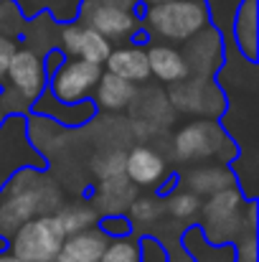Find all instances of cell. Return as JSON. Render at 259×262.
<instances>
[{
  "label": "cell",
  "instance_id": "obj_19",
  "mask_svg": "<svg viewBox=\"0 0 259 262\" xmlns=\"http://www.w3.org/2000/svg\"><path fill=\"white\" fill-rule=\"evenodd\" d=\"M196 36H198V41H193V46H191L193 67H198V74L206 77L221 64V38L208 26L203 31H198Z\"/></svg>",
  "mask_w": 259,
  "mask_h": 262
},
{
  "label": "cell",
  "instance_id": "obj_14",
  "mask_svg": "<svg viewBox=\"0 0 259 262\" xmlns=\"http://www.w3.org/2000/svg\"><path fill=\"white\" fill-rule=\"evenodd\" d=\"M135 196H137L135 183L125 173L107 176V178H99V186L94 191V206L102 214H122L132 204Z\"/></svg>",
  "mask_w": 259,
  "mask_h": 262
},
{
  "label": "cell",
  "instance_id": "obj_7",
  "mask_svg": "<svg viewBox=\"0 0 259 262\" xmlns=\"http://www.w3.org/2000/svg\"><path fill=\"white\" fill-rule=\"evenodd\" d=\"M102 77V64L86 61L79 56H72L69 61H61L49 74V92L61 102H79L91 94L94 84Z\"/></svg>",
  "mask_w": 259,
  "mask_h": 262
},
{
  "label": "cell",
  "instance_id": "obj_26",
  "mask_svg": "<svg viewBox=\"0 0 259 262\" xmlns=\"http://www.w3.org/2000/svg\"><path fill=\"white\" fill-rule=\"evenodd\" d=\"M94 171L99 178H107V176H117L125 173V153H107V156H99L94 161Z\"/></svg>",
  "mask_w": 259,
  "mask_h": 262
},
{
  "label": "cell",
  "instance_id": "obj_23",
  "mask_svg": "<svg viewBox=\"0 0 259 262\" xmlns=\"http://www.w3.org/2000/svg\"><path fill=\"white\" fill-rule=\"evenodd\" d=\"M166 209L173 219L183 222V219H191L193 214H198L201 209V196L193 193V191H173L166 201Z\"/></svg>",
  "mask_w": 259,
  "mask_h": 262
},
{
  "label": "cell",
  "instance_id": "obj_8",
  "mask_svg": "<svg viewBox=\"0 0 259 262\" xmlns=\"http://www.w3.org/2000/svg\"><path fill=\"white\" fill-rule=\"evenodd\" d=\"M79 13L86 26L99 31L104 38H127L137 28L135 10L112 0H82Z\"/></svg>",
  "mask_w": 259,
  "mask_h": 262
},
{
  "label": "cell",
  "instance_id": "obj_10",
  "mask_svg": "<svg viewBox=\"0 0 259 262\" xmlns=\"http://www.w3.org/2000/svg\"><path fill=\"white\" fill-rule=\"evenodd\" d=\"M61 46L69 56H79L94 64H104V59L109 56L112 46L109 38H104L99 31H94L91 26L82 23H64L61 26Z\"/></svg>",
  "mask_w": 259,
  "mask_h": 262
},
{
  "label": "cell",
  "instance_id": "obj_31",
  "mask_svg": "<svg viewBox=\"0 0 259 262\" xmlns=\"http://www.w3.org/2000/svg\"><path fill=\"white\" fill-rule=\"evenodd\" d=\"M145 5H155V3H168V0H143Z\"/></svg>",
  "mask_w": 259,
  "mask_h": 262
},
{
  "label": "cell",
  "instance_id": "obj_29",
  "mask_svg": "<svg viewBox=\"0 0 259 262\" xmlns=\"http://www.w3.org/2000/svg\"><path fill=\"white\" fill-rule=\"evenodd\" d=\"M15 49H18V46H15V38L0 33V82L5 79V72H8V64H10Z\"/></svg>",
  "mask_w": 259,
  "mask_h": 262
},
{
  "label": "cell",
  "instance_id": "obj_2",
  "mask_svg": "<svg viewBox=\"0 0 259 262\" xmlns=\"http://www.w3.org/2000/svg\"><path fill=\"white\" fill-rule=\"evenodd\" d=\"M211 20L206 0H168L148 5L145 23L155 36L168 41H191Z\"/></svg>",
  "mask_w": 259,
  "mask_h": 262
},
{
  "label": "cell",
  "instance_id": "obj_1",
  "mask_svg": "<svg viewBox=\"0 0 259 262\" xmlns=\"http://www.w3.org/2000/svg\"><path fill=\"white\" fill-rule=\"evenodd\" d=\"M10 193L0 204V237H10L26 219L36 214H51L54 206H59V191L36 173V168H20L8 178Z\"/></svg>",
  "mask_w": 259,
  "mask_h": 262
},
{
  "label": "cell",
  "instance_id": "obj_11",
  "mask_svg": "<svg viewBox=\"0 0 259 262\" xmlns=\"http://www.w3.org/2000/svg\"><path fill=\"white\" fill-rule=\"evenodd\" d=\"M33 115L56 120L61 125H84L97 115V104L91 99H79V102H61L51 92H41L33 99Z\"/></svg>",
  "mask_w": 259,
  "mask_h": 262
},
{
  "label": "cell",
  "instance_id": "obj_15",
  "mask_svg": "<svg viewBox=\"0 0 259 262\" xmlns=\"http://www.w3.org/2000/svg\"><path fill=\"white\" fill-rule=\"evenodd\" d=\"M148 51V64H150V77H158L160 82H185L188 74H191V67H188V59L171 46H150L145 49Z\"/></svg>",
  "mask_w": 259,
  "mask_h": 262
},
{
  "label": "cell",
  "instance_id": "obj_20",
  "mask_svg": "<svg viewBox=\"0 0 259 262\" xmlns=\"http://www.w3.org/2000/svg\"><path fill=\"white\" fill-rule=\"evenodd\" d=\"M188 188L198 196H208V193H216L226 186H234V176L229 168L224 166H206V168H196L191 171L185 178Z\"/></svg>",
  "mask_w": 259,
  "mask_h": 262
},
{
  "label": "cell",
  "instance_id": "obj_32",
  "mask_svg": "<svg viewBox=\"0 0 259 262\" xmlns=\"http://www.w3.org/2000/svg\"><path fill=\"white\" fill-rule=\"evenodd\" d=\"M51 262H59V260H51Z\"/></svg>",
  "mask_w": 259,
  "mask_h": 262
},
{
  "label": "cell",
  "instance_id": "obj_4",
  "mask_svg": "<svg viewBox=\"0 0 259 262\" xmlns=\"http://www.w3.org/2000/svg\"><path fill=\"white\" fill-rule=\"evenodd\" d=\"M242 206H244L242 191H237L234 186H226L216 193H208V201L201 204V209H203V224H201L203 239L208 245H226L229 239L242 237V229L247 222V216H242ZM247 229H252V227L247 224Z\"/></svg>",
  "mask_w": 259,
  "mask_h": 262
},
{
  "label": "cell",
  "instance_id": "obj_6",
  "mask_svg": "<svg viewBox=\"0 0 259 262\" xmlns=\"http://www.w3.org/2000/svg\"><path fill=\"white\" fill-rule=\"evenodd\" d=\"M173 150L180 161H206V158H224L234 156V145L226 130L214 120H196L180 127L173 138Z\"/></svg>",
  "mask_w": 259,
  "mask_h": 262
},
{
  "label": "cell",
  "instance_id": "obj_21",
  "mask_svg": "<svg viewBox=\"0 0 259 262\" xmlns=\"http://www.w3.org/2000/svg\"><path fill=\"white\" fill-rule=\"evenodd\" d=\"M56 216H59V222H61V227H64L66 234L89 229V227H94V224L99 222V211L91 209V206H82V204L66 206V209H61Z\"/></svg>",
  "mask_w": 259,
  "mask_h": 262
},
{
  "label": "cell",
  "instance_id": "obj_22",
  "mask_svg": "<svg viewBox=\"0 0 259 262\" xmlns=\"http://www.w3.org/2000/svg\"><path fill=\"white\" fill-rule=\"evenodd\" d=\"M160 211H163V206L158 204V199L135 196L132 204L127 206V219L132 227H148V224H155L160 219Z\"/></svg>",
  "mask_w": 259,
  "mask_h": 262
},
{
  "label": "cell",
  "instance_id": "obj_25",
  "mask_svg": "<svg viewBox=\"0 0 259 262\" xmlns=\"http://www.w3.org/2000/svg\"><path fill=\"white\" fill-rule=\"evenodd\" d=\"M23 10L15 0H0V33L15 38L23 33Z\"/></svg>",
  "mask_w": 259,
  "mask_h": 262
},
{
  "label": "cell",
  "instance_id": "obj_27",
  "mask_svg": "<svg viewBox=\"0 0 259 262\" xmlns=\"http://www.w3.org/2000/svg\"><path fill=\"white\" fill-rule=\"evenodd\" d=\"M99 229L107 234V237H127L132 232V224L127 216H120V214H104L102 222H99Z\"/></svg>",
  "mask_w": 259,
  "mask_h": 262
},
{
  "label": "cell",
  "instance_id": "obj_17",
  "mask_svg": "<svg viewBox=\"0 0 259 262\" xmlns=\"http://www.w3.org/2000/svg\"><path fill=\"white\" fill-rule=\"evenodd\" d=\"M107 72L125 77L130 82H145L150 77V64H148V51L140 46H122L112 49L109 56L104 59Z\"/></svg>",
  "mask_w": 259,
  "mask_h": 262
},
{
  "label": "cell",
  "instance_id": "obj_13",
  "mask_svg": "<svg viewBox=\"0 0 259 262\" xmlns=\"http://www.w3.org/2000/svg\"><path fill=\"white\" fill-rule=\"evenodd\" d=\"M125 176L135 186H155L166 176V161L153 148L135 145L130 153H125Z\"/></svg>",
  "mask_w": 259,
  "mask_h": 262
},
{
  "label": "cell",
  "instance_id": "obj_16",
  "mask_svg": "<svg viewBox=\"0 0 259 262\" xmlns=\"http://www.w3.org/2000/svg\"><path fill=\"white\" fill-rule=\"evenodd\" d=\"M94 104H99L102 110H109V112H117V110H125L137 89H135V82L125 79V77H117L112 72H102L99 82L94 84Z\"/></svg>",
  "mask_w": 259,
  "mask_h": 262
},
{
  "label": "cell",
  "instance_id": "obj_24",
  "mask_svg": "<svg viewBox=\"0 0 259 262\" xmlns=\"http://www.w3.org/2000/svg\"><path fill=\"white\" fill-rule=\"evenodd\" d=\"M99 262H140V242L127 237H117L114 242H107Z\"/></svg>",
  "mask_w": 259,
  "mask_h": 262
},
{
  "label": "cell",
  "instance_id": "obj_3",
  "mask_svg": "<svg viewBox=\"0 0 259 262\" xmlns=\"http://www.w3.org/2000/svg\"><path fill=\"white\" fill-rule=\"evenodd\" d=\"M66 232L56 214H36L10 234V252L26 262L56 260Z\"/></svg>",
  "mask_w": 259,
  "mask_h": 262
},
{
  "label": "cell",
  "instance_id": "obj_18",
  "mask_svg": "<svg viewBox=\"0 0 259 262\" xmlns=\"http://www.w3.org/2000/svg\"><path fill=\"white\" fill-rule=\"evenodd\" d=\"M234 38L242 54L254 61L257 59V0H242L234 18Z\"/></svg>",
  "mask_w": 259,
  "mask_h": 262
},
{
  "label": "cell",
  "instance_id": "obj_12",
  "mask_svg": "<svg viewBox=\"0 0 259 262\" xmlns=\"http://www.w3.org/2000/svg\"><path fill=\"white\" fill-rule=\"evenodd\" d=\"M109 237L102 229H82L74 234H66L61 242V250L56 255L59 262H99Z\"/></svg>",
  "mask_w": 259,
  "mask_h": 262
},
{
  "label": "cell",
  "instance_id": "obj_28",
  "mask_svg": "<svg viewBox=\"0 0 259 262\" xmlns=\"http://www.w3.org/2000/svg\"><path fill=\"white\" fill-rule=\"evenodd\" d=\"M140 262H168V252L155 237H145L140 242Z\"/></svg>",
  "mask_w": 259,
  "mask_h": 262
},
{
  "label": "cell",
  "instance_id": "obj_5",
  "mask_svg": "<svg viewBox=\"0 0 259 262\" xmlns=\"http://www.w3.org/2000/svg\"><path fill=\"white\" fill-rule=\"evenodd\" d=\"M20 168H46L43 156L36 150V145L28 143L26 117L18 112H10L0 122V188L8 183V178Z\"/></svg>",
  "mask_w": 259,
  "mask_h": 262
},
{
  "label": "cell",
  "instance_id": "obj_9",
  "mask_svg": "<svg viewBox=\"0 0 259 262\" xmlns=\"http://www.w3.org/2000/svg\"><path fill=\"white\" fill-rule=\"evenodd\" d=\"M5 79L15 94H20L26 102H33L46 89V82H49V74L43 69V56L31 49H15L8 64Z\"/></svg>",
  "mask_w": 259,
  "mask_h": 262
},
{
  "label": "cell",
  "instance_id": "obj_30",
  "mask_svg": "<svg viewBox=\"0 0 259 262\" xmlns=\"http://www.w3.org/2000/svg\"><path fill=\"white\" fill-rule=\"evenodd\" d=\"M0 262H26V260H20V257H15L13 252H8V255H0Z\"/></svg>",
  "mask_w": 259,
  "mask_h": 262
}]
</instances>
